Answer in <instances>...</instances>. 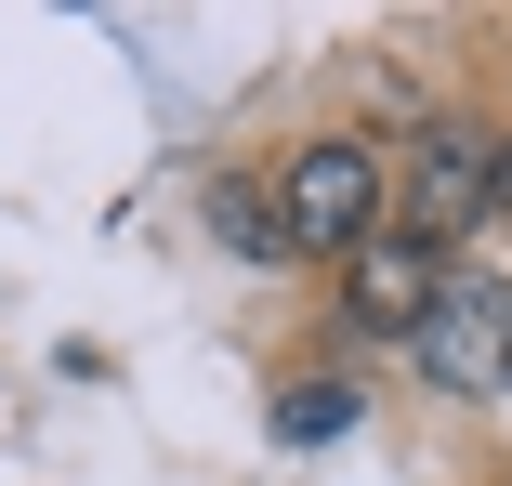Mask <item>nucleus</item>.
Instances as JSON below:
<instances>
[{
    "label": "nucleus",
    "instance_id": "nucleus-7",
    "mask_svg": "<svg viewBox=\"0 0 512 486\" xmlns=\"http://www.w3.org/2000/svg\"><path fill=\"white\" fill-rule=\"evenodd\" d=\"M499 224H512V145H499Z\"/></svg>",
    "mask_w": 512,
    "mask_h": 486
},
{
    "label": "nucleus",
    "instance_id": "nucleus-6",
    "mask_svg": "<svg viewBox=\"0 0 512 486\" xmlns=\"http://www.w3.org/2000/svg\"><path fill=\"white\" fill-rule=\"evenodd\" d=\"M355 421H368L355 381H289V395H276V434H289V447H329V434H355Z\"/></svg>",
    "mask_w": 512,
    "mask_h": 486
},
{
    "label": "nucleus",
    "instance_id": "nucleus-2",
    "mask_svg": "<svg viewBox=\"0 0 512 486\" xmlns=\"http://www.w3.org/2000/svg\"><path fill=\"white\" fill-rule=\"evenodd\" d=\"M499 211V145H473L460 119H434L421 145L394 158V237H421V250H447L460 224H486Z\"/></svg>",
    "mask_w": 512,
    "mask_h": 486
},
{
    "label": "nucleus",
    "instance_id": "nucleus-5",
    "mask_svg": "<svg viewBox=\"0 0 512 486\" xmlns=\"http://www.w3.org/2000/svg\"><path fill=\"white\" fill-rule=\"evenodd\" d=\"M211 237H224L237 263H302V250H289V211H276V184H250V171L211 184Z\"/></svg>",
    "mask_w": 512,
    "mask_h": 486
},
{
    "label": "nucleus",
    "instance_id": "nucleus-3",
    "mask_svg": "<svg viewBox=\"0 0 512 486\" xmlns=\"http://www.w3.org/2000/svg\"><path fill=\"white\" fill-rule=\"evenodd\" d=\"M421 368L447 381V395H499V381H512V276L447 263V303L421 329Z\"/></svg>",
    "mask_w": 512,
    "mask_h": 486
},
{
    "label": "nucleus",
    "instance_id": "nucleus-1",
    "mask_svg": "<svg viewBox=\"0 0 512 486\" xmlns=\"http://www.w3.org/2000/svg\"><path fill=\"white\" fill-rule=\"evenodd\" d=\"M276 211H289V250L302 263H355L368 237H381V211H394V171H381V145H355V132H329V145H302L289 171H276Z\"/></svg>",
    "mask_w": 512,
    "mask_h": 486
},
{
    "label": "nucleus",
    "instance_id": "nucleus-4",
    "mask_svg": "<svg viewBox=\"0 0 512 486\" xmlns=\"http://www.w3.org/2000/svg\"><path fill=\"white\" fill-rule=\"evenodd\" d=\"M342 303H355V329H407V342H421L434 303H447V250H421V237L381 224V237L342 263Z\"/></svg>",
    "mask_w": 512,
    "mask_h": 486
}]
</instances>
